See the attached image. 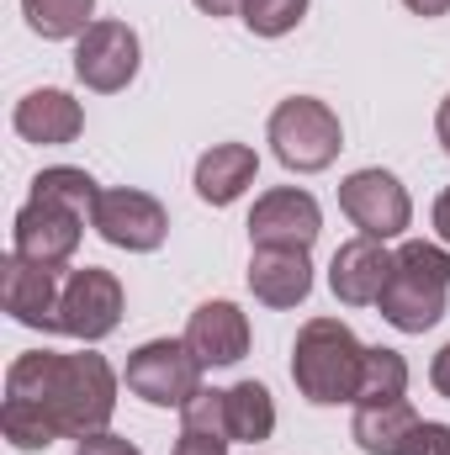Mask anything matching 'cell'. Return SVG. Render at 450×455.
Listing matches in <instances>:
<instances>
[{"label": "cell", "instance_id": "1", "mask_svg": "<svg viewBox=\"0 0 450 455\" xmlns=\"http://www.w3.org/2000/svg\"><path fill=\"white\" fill-rule=\"evenodd\" d=\"M5 397L32 403L48 413L59 440H85L101 435L117 413V371L96 349H27L5 371Z\"/></svg>", "mask_w": 450, "mask_h": 455}, {"label": "cell", "instance_id": "2", "mask_svg": "<svg viewBox=\"0 0 450 455\" xmlns=\"http://www.w3.org/2000/svg\"><path fill=\"white\" fill-rule=\"evenodd\" d=\"M450 302V249L446 243H424V238H408L398 254H392V281L387 291L376 297L382 318L398 329V334H424L446 318Z\"/></svg>", "mask_w": 450, "mask_h": 455}, {"label": "cell", "instance_id": "3", "mask_svg": "<svg viewBox=\"0 0 450 455\" xmlns=\"http://www.w3.org/2000/svg\"><path fill=\"white\" fill-rule=\"evenodd\" d=\"M360 365H366V344L355 339L350 323L339 318H308L292 344V381L308 403L334 408V403H355L360 387Z\"/></svg>", "mask_w": 450, "mask_h": 455}, {"label": "cell", "instance_id": "4", "mask_svg": "<svg viewBox=\"0 0 450 455\" xmlns=\"http://www.w3.org/2000/svg\"><path fill=\"white\" fill-rule=\"evenodd\" d=\"M265 138H270V154H276L286 170H297V175L329 170L339 159V148H344V127H339L334 107L318 101V96H292V101H281V107L270 112Z\"/></svg>", "mask_w": 450, "mask_h": 455}, {"label": "cell", "instance_id": "5", "mask_svg": "<svg viewBox=\"0 0 450 455\" xmlns=\"http://www.w3.org/2000/svg\"><path fill=\"white\" fill-rule=\"evenodd\" d=\"M202 371L207 365L191 355L186 339H149L127 355L122 381H127L133 397H143L154 408H186L202 392Z\"/></svg>", "mask_w": 450, "mask_h": 455}, {"label": "cell", "instance_id": "6", "mask_svg": "<svg viewBox=\"0 0 450 455\" xmlns=\"http://www.w3.org/2000/svg\"><path fill=\"white\" fill-rule=\"evenodd\" d=\"M122 281L101 265L69 270L64 275V297H59V334L80 344H101L122 323Z\"/></svg>", "mask_w": 450, "mask_h": 455}, {"label": "cell", "instance_id": "7", "mask_svg": "<svg viewBox=\"0 0 450 455\" xmlns=\"http://www.w3.org/2000/svg\"><path fill=\"white\" fill-rule=\"evenodd\" d=\"M339 212L360 228L366 238H382V243L398 238L403 228L414 223V202H408L403 180L392 170H376V164L339 180Z\"/></svg>", "mask_w": 450, "mask_h": 455}, {"label": "cell", "instance_id": "8", "mask_svg": "<svg viewBox=\"0 0 450 455\" xmlns=\"http://www.w3.org/2000/svg\"><path fill=\"white\" fill-rule=\"evenodd\" d=\"M80 233H85V212H75V207H64L53 196H27V207L11 223V254L59 270V265L75 259Z\"/></svg>", "mask_w": 450, "mask_h": 455}, {"label": "cell", "instance_id": "9", "mask_svg": "<svg viewBox=\"0 0 450 455\" xmlns=\"http://www.w3.org/2000/svg\"><path fill=\"white\" fill-rule=\"evenodd\" d=\"M138 64H143V48H138V32L127 21H96L75 43V80L96 96L127 91L138 80Z\"/></svg>", "mask_w": 450, "mask_h": 455}, {"label": "cell", "instance_id": "10", "mask_svg": "<svg viewBox=\"0 0 450 455\" xmlns=\"http://www.w3.org/2000/svg\"><path fill=\"white\" fill-rule=\"evenodd\" d=\"M91 228L112 243V249H127V254H154L170 233V212L138 191V186H112L96 196V212H91Z\"/></svg>", "mask_w": 450, "mask_h": 455}, {"label": "cell", "instance_id": "11", "mask_svg": "<svg viewBox=\"0 0 450 455\" xmlns=\"http://www.w3.org/2000/svg\"><path fill=\"white\" fill-rule=\"evenodd\" d=\"M318 233H324V212H318L313 191H297V186L265 191L249 212V243L254 249H313Z\"/></svg>", "mask_w": 450, "mask_h": 455}, {"label": "cell", "instance_id": "12", "mask_svg": "<svg viewBox=\"0 0 450 455\" xmlns=\"http://www.w3.org/2000/svg\"><path fill=\"white\" fill-rule=\"evenodd\" d=\"M59 297H64V275L48 265H32L21 254L0 259V302L21 329H43L59 334Z\"/></svg>", "mask_w": 450, "mask_h": 455}, {"label": "cell", "instance_id": "13", "mask_svg": "<svg viewBox=\"0 0 450 455\" xmlns=\"http://www.w3.org/2000/svg\"><path fill=\"white\" fill-rule=\"evenodd\" d=\"M392 281V249L382 238H350L334 249V265H329V286L344 307H376V297L387 291Z\"/></svg>", "mask_w": 450, "mask_h": 455}, {"label": "cell", "instance_id": "14", "mask_svg": "<svg viewBox=\"0 0 450 455\" xmlns=\"http://www.w3.org/2000/svg\"><path fill=\"white\" fill-rule=\"evenodd\" d=\"M249 291L265 307H302L313 291L308 249H254L249 254Z\"/></svg>", "mask_w": 450, "mask_h": 455}, {"label": "cell", "instance_id": "15", "mask_svg": "<svg viewBox=\"0 0 450 455\" xmlns=\"http://www.w3.org/2000/svg\"><path fill=\"white\" fill-rule=\"evenodd\" d=\"M11 127L21 143H43V148H59V143H75L80 127H85V112L69 91H27L11 112Z\"/></svg>", "mask_w": 450, "mask_h": 455}, {"label": "cell", "instance_id": "16", "mask_svg": "<svg viewBox=\"0 0 450 455\" xmlns=\"http://www.w3.org/2000/svg\"><path fill=\"white\" fill-rule=\"evenodd\" d=\"M186 344L202 365H238L249 355V318L238 302H202L186 323Z\"/></svg>", "mask_w": 450, "mask_h": 455}, {"label": "cell", "instance_id": "17", "mask_svg": "<svg viewBox=\"0 0 450 455\" xmlns=\"http://www.w3.org/2000/svg\"><path fill=\"white\" fill-rule=\"evenodd\" d=\"M254 175H260V154H254L249 143H213V148L197 159L191 186H197V196H202L207 207H233V202L254 186Z\"/></svg>", "mask_w": 450, "mask_h": 455}, {"label": "cell", "instance_id": "18", "mask_svg": "<svg viewBox=\"0 0 450 455\" xmlns=\"http://www.w3.org/2000/svg\"><path fill=\"white\" fill-rule=\"evenodd\" d=\"M419 424H424V419L414 413L408 397H398V403H371V408H355L350 440H355L366 455H408Z\"/></svg>", "mask_w": 450, "mask_h": 455}, {"label": "cell", "instance_id": "19", "mask_svg": "<svg viewBox=\"0 0 450 455\" xmlns=\"http://www.w3.org/2000/svg\"><path fill=\"white\" fill-rule=\"evenodd\" d=\"M223 429L233 445H260L276 435V397L260 381H233L223 392Z\"/></svg>", "mask_w": 450, "mask_h": 455}, {"label": "cell", "instance_id": "20", "mask_svg": "<svg viewBox=\"0 0 450 455\" xmlns=\"http://www.w3.org/2000/svg\"><path fill=\"white\" fill-rule=\"evenodd\" d=\"M21 16L48 43H64V37L80 43L96 27V0H21Z\"/></svg>", "mask_w": 450, "mask_h": 455}, {"label": "cell", "instance_id": "21", "mask_svg": "<svg viewBox=\"0 0 450 455\" xmlns=\"http://www.w3.org/2000/svg\"><path fill=\"white\" fill-rule=\"evenodd\" d=\"M408 397V360L387 344H371L366 349V365H360V387H355V408H371V403H398Z\"/></svg>", "mask_w": 450, "mask_h": 455}, {"label": "cell", "instance_id": "22", "mask_svg": "<svg viewBox=\"0 0 450 455\" xmlns=\"http://www.w3.org/2000/svg\"><path fill=\"white\" fill-rule=\"evenodd\" d=\"M0 435H5L16 451H27V455L48 451V445L59 440V429L48 424V413L32 408V403H16V397H5V408H0Z\"/></svg>", "mask_w": 450, "mask_h": 455}, {"label": "cell", "instance_id": "23", "mask_svg": "<svg viewBox=\"0 0 450 455\" xmlns=\"http://www.w3.org/2000/svg\"><path fill=\"white\" fill-rule=\"evenodd\" d=\"M32 196H53V202H64V207H75V212L91 218L101 186H96L85 170H75V164H53V170H43V175L32 180Z\"/></svg>", "mask_w": 450, "mask_h": 455}, {"label": "cell", "instance_id": "24", "mask_svg": "<svg viewBox=\"0 0 450 455\" xmlns=\"http://www.w3.org/2000/svg\"><path fill=\"white\" fill-rule=\"evenodd\" d=\"M244 27L254 37H286L302 16H308V0H244Z\"/></svg>", "mask_w": 450, "mask_h": 455}, {"label": "cell", "instance_id": "25", "mask_svg": "<svg viewBox=\"0 0 450 455\" xmlns=\"http://www.w3.org/2000/svg\"><path fill=\"white\" fill-rule=\"evenodd\" d=\"M170 455H228V440L213 429H197V424H181V440Z\"/></svg>", "mask_w": 450, "mask_h": 455}, {"label": "cell", "instance_id": "26", "mask_svg": "<svg viewBox=\"0 0 450 455\" xmlns=\"http://www.w3.org/2000/svg\"><path fill=\"white\" fill-rule=\"evenodd\" d=\"M75 455H143L133 440H122V435H112V429H101V435H85L80 445H75Z\"/></svg>", "mask_w": 450, "mask_h": 455}, {"label": "cell", "instance_id": "27", "mask_svg": "<svg viewBox=\"0 0 450 455\" xmlns=\"http://www.w3.org/2000/svg\"><path fill=\"white\" fill-rule=\"evenodd\" d=\"M450 440V424H435V419H424L419 424V435H414V445H408V455H440V445Z\"/></svg>", "mask_w": 450, "mask_h": 455}, {"label": "cell", "instance_id": "28", "mask_svg": "<svg viewBox=\"0 0 450 455\" xmlns=\"http://www.w3.org/2000/svg\"><path fill=\"white\" fill-rule=\"evenodd\" d=\"M430 381H435V392H440V397H450V344L430 360Z\"/></svg>", "mask_w": 450, "mask_h": 455}, {"label": "cell", "instance_id": "29", "mask_svg": "<svg viewBox=\"0 0 450 455\" xmlns=\"http://www.w3.org/2000/svg\"><path fill=\"white\" fill-rule=\"evenodd\" d=\"M435 233H440V243H450V186L435 196Z\"/></svg>", "mask_w": 450, "mask_h": 455}, {"label": "cell", "instance_id": "30", "mask_svg": "<svg viewBox=\"0 0 450 455\" xmlns=\"http://www.w3.org/2000/svg\"><path fill=\"white\" fill-rule=\"evenodd\" d=\"M197 11H207V16H233V11H244V0H191Z\"/></svg>", "mask_w": 450, "mask_h": 455}, {"label": "cell", "instance_id": "31", "mask_svg": "<svg viewBox=\"0 0 450 455\" xmlns=\"http://www.w3.org/2000/svg\"><path fill=\"white\" fill-rule=\"evenodd\" d=\"M414 16H450V0H403Z\"/></svg>", "mask_w": 450, "mask_h": 455}, {"label": "cell", "instance_id": "32", "mask_svg": "<svg viewBox=\"0 0 450 455\" xmlns=\"http://www.w3.org/2000/svg\"><path fill=\"white\" fill-rule=\"evenodd\" d=\"M435 132H440V148L450 154V96L440 101V112H435Z\"/></svg>", "mask_w": 450, "mask_h": 455}, {"label": "cell", "instance_id": "33", "mask_svg": "<svg viewBox=\"0 0 450 455\" xmlns=\"http://www.w3.org/2000/svg\"><path fill=\"white\" fill-rule=\"evenodd\" d=\"M440 455H450V440H446V445H440Z\"/></svg>", "mask_w": 450, "mask_h": 455}]
</instances>
